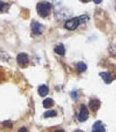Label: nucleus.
Instances as JSON below:
<instances>
[{
    "mask_svg": "<svg viewBox=\"0 0 116 132\" xmlns=\"http://www.w3.org/2000/svg\"><path fill=\"white\" fill-rule=\"evenodd\" d=\"M90 18L87 15H83L77 18H74L72 19L67 20L65 23V27L68 30H75L78 27L79 25H81L83 22H87Z\"/></svg>",
    "mask_w": 116,
    "mask_h": 132,
    "instance_id": "nucleus-1",
    "label": "nucleus"
},
{
    "mask_svg": "<svg viewBox=\"0 0 116 132\" xmlns=\"http://www.w3.org/2000/svg\"><path fill=\"white\" fill-rule=\"evenodd\" d=\"M52 9V5L51 3L47 2H41L37 3V10L38 14L41 16V18H46L47 16L51 12Z\"/></svg>",
    "mask_w": 116,
    "mask_h": 132,
    "instance_id": "nucleus-2",
    "label": "nucleus"
},
{
    "mask_svg": "<svg viewBox=\"0 0 116 132\" xmlns=\"http://www.w3.org/2000/svg\"><path fill=\"white\" fill-rule=\"evenodd\" d=\"M89 117V111L85 105H81L80 113L78 115V120L80 121H85Z\"/></svg>",
    "mask_w": 116,
    "mask_h": 132,
    "instance_id": "nucleus-3",
    "label": "nucleus"
},
{
    "mask_svg": "<svg viewBox=\"0 0 116 132\" xmlns=\"http://www.w3.org/2000/svg\"><path fill=\"white\" fill-rule=\"evenodd\" d=\"M17 61L19 65L21 66H26L28 64V55L25 53H20L17 56Z\"/></svg>",
    "mask_w": 116,
    "mask_h": 132,
    "instance_id": "nucleus-4",
    "label": "nucleus"
},
{
    "mask_svg": "<svg viewBox=\"0 0 116 132\" xmlns=\"http://www.w3.org/2000/svg\"><path fill=\"white\" fill-rule=\"evenodd\" d=\"M42 28H43V26L41 24H40L39 22H33L32 23V30L34 34H37V35L41 34V32H42Z\"/></svg>",
    "mask_w": 116,
    "mask_h": 132,
    "instance_id": "nucleus-5",
    "label": "nucleus"
},
{
    "mask_svg": "<svg viewBox=\"0 0 116 132\" xmlns=\"http://www.w3.org/2000/svg\"><path fill=\"white\" fill-rule=\"evenodd\" d=\"M89 106L91 111H96L99 108V106H100V102L97 99H91L89 102Z\"/></svg>",
    "mask_w": 116,
    "mask_h": 132,
    "instance_id": "nucleus-6",
    "label": "nucleus"
},
{
    "mask_svg": "<svg viewBox=\"0 0 116 132\" xmlns=\"http://www.w3.org/2000/svg\"><path fill=\"white\" fill-rule=\"evenodd\" d=\"M92 132H105V126L102 124L101 121H96L92 127Z\"/></svg>",
    "mask_w": 116,
    "mask_h": 132,
    "instance_id": "nucleus-7",
    "label": "nucleus"
},
{
    "mask_svg": "<svg viewBox=\"0 0 116 132\" xmlns=\"http://www.w3.org/2000/svg\"><path fill=\"white\" fill-rule=\"evenodd\" d=\"M99 75L102 77L103 80L105 81V82H106V84H110V82L113 81V77H112L111 74L109 73L101 72V73H99Z\"/></svg>",
    "mask_w": 116,
    "mask_h": 132,
    "instance_id": "nucleus-8",
    "label": "nucleus"
},
{
    "mask_svg": "<svg viewBox=\"0 0 116 132\" xmlns=\"http://www.w3.org/2000/svg\"><path fill=\"white\" fill-rule=\"evenodd\" d=\"M37 92H38L39 95L41 97H45L46 95H47L48 92H49V89H48V87L47 85H41L39 86L38 89H37Z\"/></svg>",
    "mask_w": 116,
    "mask_h": 132,
    "instance_id": "nucleus-9",
    "label": "nucleus"
},
{
    "mask_svg": "<svg viewBox=\"0 0 116 132\" xmlns=\"http://www.w3.org/2000/svg\"><path fill=\"white\" fill-rule=\"evenodd\" d=\"M54 51H55L56 53H57L58 55H65V48H64V45L62 44H60L56 45V46L55 47V49H54Z\"/></svg>",
    "mask_w": 116,
    "mask_h": 132,
    "instance_id": "nucleus-10",
    "label": "nucleus"
},
{
    "mask_svg": "<svg viewBox=\"0 0 116 132\" xmlns=\"http://www.w3.org/2000/svg\"><path fill=\"white\" fill-rule=\"evenodd\" d=\"M42 104H43V106L45 107V108H48V107H51L52 106H53L54 102L52 98H47L43 101Z\"/></svg>",
    "mask_w": 116,
    "mask_h": 132,
    "instance_id": "nucleus-11",
    "label": "nucleus"
},
{
    "mask_svg": "<svg viewBox=\"0 0 116 132\" xmlns=\"http://www.w3.org/2000/svg\"><path fill=\"white\" fill-rule=\"evenodd\" d=\"M86 68L87 66L85 63H83V62H79V63L76 64V69L79 72H84L86 70Z\"/></svg>",
    "mask_w": 116,
    "mask_h": 132,
    "instance_id": "nucleus-12",
    "label": "nucleus"
},
{
    "mask_svg": "<svg viewBox=\"0 0 116 132\" xmlns=\"http://www.w3.org/2000/svg\"><path fill=\"white\" fill-rule=\"evenodd\" d=\"M56 116V111H46V112L44 113V117L45 118H47V117H54Z\"/></svg>",
    "mask_w": 116,
    "mask_h": 132,
    "instance_id": "nucleus-13",
    "label": "nucleus"
},
{
    "mask_svg": "<svg viewBox=\"0 0 116 132\" xmlns=\"http://www.w3.org/2000/svg\"><path fill=\"white\" fill-rule=\"evenodd\" d=\"M2 125L5 127L8 128H12V123L10 121H3L2 122Z\"/></svg>",
    "mask_w": 116,
    "mask_h": 132,
    "instance_id": "nucleus-14",
    "label": "nucleus"
},
{
    "mask_svg": "<svg viewBox=\"0 0 116 132\" xmlns=\"http://www.w3.org/2000/svg\"><path fill=\"white\" fill-rule=\"evenodd\" d=\"M7 6H8V3H4V2H1V1H0V12L3 11L4 7H7Z\"/></svg>",
    "mask_w": 116,
    "mask_h": 132,
    "instance_id": "nucleus-15",
    "label": "nucleus"
},
{
    "mask_svg": "<svg viewBox=\"0 0 116 132\" xmlns=\"http://www.w3.org/2000/svg\"><path fill=\"white\" fill-rule=\"evenodd\" d=\"M18 132H28V130H27L26 127H21Z\"/></svg>",
    "mask_w": 116,
    "mask_h": 132,
    "instance_id": "nucleus-16",
    "label": "nucleus"
},
{
    "mask_svg": "<svg viewBox=\"0 0 116 132\" xmlns=\"http://www.w3.org/2000/svg\"><path fill=\"white\" fill-rule=\"evenodd\" d=\"M5 56H8L7 55V54L5 52H2V51H0V58L1 59H4V57Z\"/></svg>",
    "mask_w": 116,
    "mask_h": 132,
    "instance_id": "nucleus-17",
    "label": "nucleus"
},
{
    "mask_svg": "<svg viewBox=\"0 0 116 132\" xmlns=\"http://www.w3.org/2000/svg\"><path fill=\"white\" fill-rule=\"evenodd\" d=\"M53 132H64L62 130H55V131H53Z\"/></svg>",
    "mask_w": 116,
    "mask_h": 132,
    "instance_id": "nucleus-18",
    "label": "nucleus"
},
{
    "mask_svg": "<svg viewBox=\"0 0 116 132\" xmlns=\"http://www.w3.org/2000/svg\"><path fill=\"white\" fill-rule=\"evenodd\" d=\"M74 132H84V131H82V130H75Z\"/></svg>",
    "mask_w": 116,
    "mask_h": 132,
    "instance_id": "nucleus-19",
    "label": "nucleus"
},
{
    "mask_svg": "<svg viewBox=\"0 0 116 132\" xmlns=\"http://www.w3.org/2000/svg\"><path fill=\"white\" fill-rule=\"evenodd\" d=\"M115 9H116V6H115Z\"/></svg>",
    "mask_w": 116,
    "mask_h": 132,
    "instance_id": "nucleus-20",
    "label": "nucleus"
}]
</instances>
